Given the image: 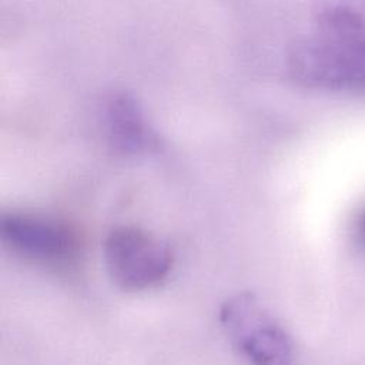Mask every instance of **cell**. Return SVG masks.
<instances>
[{
  "label": "cell",
  "instance_id": "obj_1",
  "mask_svg": "<svg viewBox=\"0 0 365 365\" xmlns=\"http://www.w3.org/2000/svg\"><path fill=\"white\" fill-rule=\"evenodd\" d=\"M289 70L308 87L365 94V0H318Z\"/></svg>",
  "mask_w": 365,
  "mask_h": 365
},
{
  "label": "cell",
  "instance_id": "obj_2",
  "mask_svg": "<svg viewBox=\"0 0 365 365\" xmlns=\"http://www.w3.org/2000/svg\"><path fill=\"white\" fill-rule=\"evenodd\" d=\"M220 322L234 349L248 365H295V348L288 332L251 292L227 299Z\"/></svg>",
  "mask_w": 365,
  "mask_h": 365
},
{
  "label": "cell",
  "instance_id": "obj_3",
  "mask_svg": "<svg viewBox=\"0 0 365 365\" xmlns=\"http://www.w3.org/2000/svg\"><path fill=\"white\" fill-rule=\"evenodd\" d=\"M103 258L111 281L128 292L160 285L168 277L174 261L163 240L135 225L113 228L104 238Z\"/></svg>",
  "mask_w": 365,
  "mask_h": 365
},
{
  "label": "cell",
  "instance_id": "obj_4",
  "mask_svg": "<svg viewBox=\"0 0 365 365\" xmlns=\"http://www.w3.org/2000/svg\"><path fill=\"white\" fill-rule=\"evenodd\" d=\"M1 241L16 254L43 264H61L77 252V237L64 222L38 212L10 211L0 218Z\"/></svg>",
  "mask_w": 365,
  "mask_h": 365
},
{
  "label": "cell",
  "instance_id": "obj_5",
  "mask_svg": "<svg viewBox=\"0 0 365 365\" xmlns=\"http://www.w3.org/2000/svg\"><path fill=\"white\" fill-rule=\"evenodd\" d=\"M106 128L111 148L123 155H137L157 144L138 106L127 94H114L106 106Z\"/></svg>",
  "mask_w": 365,
  "mask_h": 365
},
{
  "label": "cell",
  "instance_id": "obj_6",
  "mask_svg": "<svg viewBox=\"0 0 365 365\" xmlns=\"http://www.w3.org/2000/svg\"><path fill=\"white\" fill-rule=\"evenodd\" d=\"M362 228H364V232H365V217H364V221H362Z\"/></svg>",
  "mask_w": 365,
  "mask_h": 365
}]
</instances>
